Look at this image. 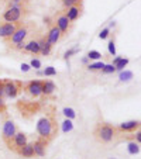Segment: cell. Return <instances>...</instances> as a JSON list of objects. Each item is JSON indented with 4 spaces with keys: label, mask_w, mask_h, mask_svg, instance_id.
Wrapping results in <instances>:
<instances>
[{
    "label": "cell",
    "mask_w": 141,
    "mask_h": 159,
    "mask_svg": "<svg viewBox=\"0 0 141 159\" xmlns=\"http://www.w3.org/2000/svg\"><path fill=\"white\" fill-rule=\"evenodd\" d=\"M93 135H95V138L99 142H102V144H110L111 141H114V139L120 135V132H119L117 127L111 125V124L99 123L95 127V129H93Z\"/></svg>",
    "instance_id": "obj_4"
},
{
    "label": "cell",
    "mask_w": 141,
    "mask_h": 159,
    "mask_svg": "<svg viewBox=\"0 0 141 159\" xmlns=\"http://www.w3.org/2000/svg\"><path fill=\"white\" fill-rule=\"evenodd\" d=\"M119 132H135L140 129V121L138 120H133V121H126V123H121L120 125L117 127Z\"/></svg>",
    "instance_id": "obj_15"
},
{
    "label": "cell",
    "mask_w": 141,
    "mask_h": 159,
    "mask_svg": "<svg viewBox=\"0 0 141 159\" xmlns=\"http://www.w3.org/2000/svg\"><path fill=\"white\" fill-rule=\"evenodd\" d=\"M116 72V66L111 63H105V66L102 68V73L103 75H110V73Z\"/></svg>",
    "instance_id": "obj_21"
},
{
    "label": "cell",
    "mask_w": 141,
    "mask_h": 159,
    "mask_svg": "<svg viewBox=\"0 0 141 159\" xmlns=\"http://www.w3.org/2000/svg\"><path fill=\"white\" fill-rule=\"evenodd\" d=\"M58 131H59V124H58V118L52 110L45 113L44 117H41L37 121V134L48 142L57 137Z\"/></svg>",
    "instance_id": "obj_1"
},
{
    "label": "cell",
    "mask_w": 141,
    "mask_h": 159,
    "mask_svg": "<svg viewBox=\"0 0 141 159\" xmlns=\"http://www.w3.org/2000/svg\"><path fill=\"white\" fill-rule=\"evenodd\" d=\"M47 147H48V141L40 137L35 142H33V148H34V155L42 158L47 153Z\"/></svg>",
    "instance_id": "obj_14"
},
{
    "label": "cell",
    "mask_w": 141,
    "mask_h": 159,
    "mask_svg": "<svg viewBox=\"0 0 141 159\" xmlns=\"http://www.w3.org/2000/svg\"><path fill=\"white\" fill-rule=\"evenodd\" d=\"M27 144V135L24 134V132L21 131H17L14 134V138H13L12 141V148H10V151H13V152H17L20 148H23L24 145Z\"/></svg>",
    "instance_id": "obj_11"
},
{
    "label": "cell",
    "mask_w": 141,
    "mask_h": 159,
    "mask_svg": "<svg viewBox=\"0 0 141 159\" xmlns=\"http://www.w3.org/2000/svg\"><path fill=\"white\" fill-rule=\"evenodd\" d=\"M0 96L4 97V79H0Z\"/></svg>",
    "instance_id": "obj_34"
},
{
    "label": "cell",
    "mask_w": 141,
    "mask_h": 159,
    "mask_svg": "<svg viewBox=\"0 0 141 159\" xmlns=\"http://www.w3.org/2000/svg\"><path fill=\"white\" fill-rule=\"evenodd\" d=\"M55 83L52 80H42V89H41V93L44 94V96H51L52 93L55 92Z\"/></svg>",
    "instance_id": "obj_17"
},
{
    "label": "cell",
    "mask_w": 141,
    "mask_h": 159,
    "mask_svg": "<svg viewBox=\"0 0 141 159\" xmlns=\"http://www.w3.org/2000/svg\"><path fill=\"white\" fill-rule=\"evenodd\" d=\"M18 107L21 108V113H23V114H26V113L35 114V111L38 110V106H34V103H30V102H23L21 104H18Z\"/></svg>",
    "instance_id": "obj_19"
},
{
    "label": "cell",
    "mask_w": 141,
    "mask_h": 159,
    "mask_svg": "<svg viewBox=\"0 0 141 159\" xmlns=\"http://www.w3.org/2000/svg\"><path fill=\"white\" fill-rule=\"evenodd\" d=\"M30 66L34 68V69H40V68H41V61L40 59H31Z\"/></svg>",
    "instance_id": "obj_31"
},
{
    "label": "cell",
    "mask_w": 141,
    "mask_h": 159,
    "mask_svg": "<svg viewBox=\"0 0 141 159\" xmlns=\"http://www.w3.org/2000/svg\"><path fill=\"white\" fill-rule=\"evenodd\" d=\"M109 52H110L111 55L116 54V47H114V39H110V42H109Z\"/></svg>",
    "instance_id": "obj_33"
},
{
    "label": "cell",
    "mask_w": 141,
    "mask_h": 159,
    "mask_svg": "<svg viewBox=\"0 0 141 159\" xmlns=\"http://www.w3.org/2000/svg\"><path fill=\"white\" fill-rule=\"evenodd\" d=\"M6 2H12V3H24V4H30L31 0H6Z\"/></svg>",
    "instance_id": "obj_36"
},
{
    "label": "cell",
    "mask_w": 141,
    "mask_h": 159,
    "mask_svg": "<svg viewBox=\"0 0 141 159\" xmlns=\"http://www.w3.org/2000/svg\"><path fill=\"white\" fill-rule=\"evenodd\" d=\"M87 59H100L102 58V54L99 51H89L87 52Z\"/></svg>",
    "instance_id": "obj_28"
},
{
    "label": "cell",
    "mask_w": 141,
    "mask_h": 159,
    "mask_svg": "<svg viewBox=\"0 0 141 159\" xmlns=\"http://www.w3.org/2000/svg\"><path fill=\"white\" fill-rule=\"evenodd\" d=\"M72 128H73L72 121L69 120V118H66V120L62 123V131H63V132H68V131H71Z\"/></svg>",
    "instance_id": "obj_24"
},
{
    "label": "cell",
    "mask_w": 141,
    "mask_h": 159,
    "mask_svg": "<svg viewBox=\"0 0 141 159\" xmlns=\"http://www.w3.org/2000/svg\"><path fill=\"white\" fill-rule=\"evenodd\" d=\"M45 37H47V39H48V42L49 44H57V42H59L61 41V38H62V33L59 31V28L57 27V25L52 23L51 25H49V28H48V31H47V34H45Z\"/></svg>",
    "instance_id": "obj_12"
},
{
    "label": "cell",
    "mask_w": 141,
    "mask_h": 159,
    "mask_svg": "<svg viewBox=\"0 0 141 159\" xmlns=\"http://www.w3.org/2000/svg\"><path fill=\"white\" fill-rule=\"evenodd\" d=\"M23 90V83L20 80H13V79H4V96L7 97H17L20 92Z\"/></svg>",
    "instance_id": "obj_7"
},
{
    "label": "cell",
    "mask_w": 141,
    "mask_h": 159,
    "mask_svg": "<svg viewBox=\"0 0 141 159\" xmlns=\"http://www.w3.org/2000/svg\"><path fill=\"white\" fill-rule=\"evenodd\" d=\"M103 66H105V62L99 61V62H96V63H90V65H87V69L95 72V70H102Z\"/></svg>",
    "instance_id": "obj_22"
},
{
    "label": "cell",
    "mask_w": 141,
    "mask_h": 159,
    "mask_svg": "<svg viewBox=\"0 0 141 159\" xmlns=\"http://www.w3.org/2000/svg\"><path fill=\"white\" fill-rule=\"evenodd\" d=\"M63 114H65L66 117L69 118V120H72V118H75V117H76L75 110H72V108H68V107L63 108Z\"/></svg>",
    "instance_id": "obj_27"
},
{
    "label": "cell",
    "mask_w": 141,
    "mask_h": 159,
    "mask_svg": "<svg viewBox=\"0 0 141 159\" xmlns=\"http://www.w3.org/2000/svg\"><path fill=\"white\" fill-rule=\"evenodd\" d=\"M79 51H81V48H79V47H73V48L68 49V51L65 52V58H66V59H68V58H71V57H72V55L78 54Z\"/></svg>",
    "instance_id": "obj_29"
},
{
    "label": "cell",
    "mask_w": 141,
    "mask_h": 159,
    "mask_svg": "<svg viewBox=\"0 0 141 159\" xmlns=\"http://www.w3.org/2000/svg\"><path fill=\"white\" fill-rule=\"evenodd\" d=\"M109 33H110V28H105V30H103V31H100V34H99V38L100 39H106V38H107V37H109Z\"/></svg>",
    "instance_id": "obj_32"
},
{
    "label": "cell",
    "mask_w": 141,
    "mask_h": 159,
    "mask_svg": "<svg viewBox=\"0 0 141 159\" xmlns=\"http://www.w3.org/2000/svg\"><path fill=\"white\" fill-rule=\"evenodd\" d=\"M21 23H7V21H0V38L3 41H7L10 37L14 34V31L18 28Z\"/></svg>",
    "instance_id": "obj_8"
},
{
    "label": "cell",
    "mask_w": 141,
    "mask_h": 159,
    "mask_svg": "<svg viewBox=\"0 0 141 159\" xmlns=\"http://www.w3.org/2000/svg\"><path fill=\"white\" fill-rule=\"evenodd\" d=\"M73 2V4H81L82 3V0H72Z\"/></svg>",
    "instance_id": "obj_38"
},
{
    "label": "cell",
    "mask_w": 141,
    "mask_h": 159,
    "mask_svg": "<svg viewBox=\"0 0 141 159\" xmlns=\"http://www.w3.org/2000/svg\"><path fill=\"white\" fill-rule=\"evenodd\" d=\"M17 153L20 156H23V158H34V148H33V144H26L23 148H20V149L17 151Z\"/></svg>",
    "instance_id": "obj_18"
},
{
    "label": "cell",
    "mask_w": 141,
    "mask_h": 159,
    "mask_svg": "<svg viewBox=\"0 0 141 159\" xmlns=\"http://www.w3.org/2000/svg\"><path fill=\"white\" fill-rule=\"evenodd\" d=\"M52 23H54V24L59 28V31L62 33L63 37L68 35V34L71 33V30H72V27H73V23H72V21H69V18L66 17L65 11H58L57 14L54 16Z\"/></svg>",
    "instance_id": "obj_5"
},
{
    "label": "cell",
    "mask_w": 141,
    "mask_h": 159,
    "mask_svg": "<svg viewBox=\"0 0 141 159\" xmlns=\"http://www.w3.org/2000/svg\"><path fill=\"white\" fill-rule=\"evenodd\" d=\"M28 14H30V4L7 2V6L4 9L3 14H2V21H7V23H23Z\"/></svg>",
    "instance_id": "obj_2"
},
{
    "label": "cell",
    "mask_w": 141,
    "mask_h": 159,
    "mask_svg": "<svg viewBox=\"0 0 141 159\" xmlns=\"http://www.w3.org/2000/svg\"><path fill=\"white\" fill-rule=\"evenodd\" d=\"M42 75H44V76H55V75H57V70H55L52 66H48V68H45V69H44Z\"/></svg>",
    "instance_id": "obj_30"
},
{
    "label": "cell",
    "mask_w": 141,
    "mask_h": 159,
    "mask_svg": "<svg viewBox=\"0 0 141 159\" xmlns=\"http://www.w3.org/2000/svg\"><path fill=\"white\" fill-rule=\"evenodd\" d=\"M82 10L83 9H82V3H81V4H72L71 7H68V9L63 10V11H65L66 17L69 18V21L75 23V21L82 16Z\"/></svg>",
    "instance_id": "obj_13"
},
{
    "label": "cell",
    "mask_w": 141,
    "mask_h": 159,
    "mask_svg": "<svg viewBox=\"0 0 141 159\" xmlns=\"http://www.w3.org/2000/svg\"><path fill=\"white\" fill-rule=\"evenodd\" d=\"M35 30H37V25H35V23H33V21L21 23V24L18 25L17 30L14 31V34H13V35L10 37L7 41H4V44H6L9 48L14 49L16 45L27 41V39L34 34V31H35Z\"/></svg>",
    "instance_id": "obj_3"
},
{
    "label": "cell",
    "mask_w": 141,
    "mask_h": 159,
    "mask_svg": "<svg viewBox=\"0 0 141 159\" xmlns=\"http://www.w3.org/2000/svg\"><path fill=\"white\" fill-rule=\"evenodd\" d=\"M38 44H40V54H41V55L47 57V55L51 54L52 44H49L45 35H40L38 37Z\"/></svg>",
    "instance_id": "obj_16"
},
{
    "label": "cell",
    "mask_w": 141,
    "mask_h": 159,
    "mask_svg": "<svg viewBox=\"0 0 141 159\" xmlns=\"http://www.w3.org/2000/svg\"><path fill=\"white\" fill-rule=\"evenodd\" d=\"M23 51L27 52V54L31 55H40V44H38V37H33L31 35L30 38L26 41L24 48Z\"/></svg>",
    "instance_id": "obj_10"
},
{
    "label": "cell",
    "mask_w": 141,
    "mask_h": 159,
    "mask_svg": "<svg viewBox=\"0 0 141 159\" xmlns=\"http://www.w3.org/2000/svg\"><path fill=\"white\" fill-rule=\"evenodd\" d=\"M127 151H129L130 155H137V153L140 152V144L135 142V141L129 142V145H127Z\"/></svg>",
    "instance_id": "obj_20"
},
{
    "label": "cell",
    "mask_w": 141,
    "mask_h": 159,
    "mask_svg": "<svg viewBox=\"0 0 141 159\" xmlns=\"http://www.w3.org/2000/svg\"><path fill=\"white\" fill-rule=\"evenodd\" d=\"M133 72H129V70H124V72H121L120 73V76H119V78H120V80L121 82H127V80H130V79H133Z\"/></svg>",
    "instance_id": "obj_25"
},
{
    "label": "cell",
    "mask_w": 141,
    "mask_h": 159,
    "mask_svg": "<svg viewBox=\"0 0 141 159\" xmlns=\"http://www.w3.org/2000/svg\"><path fill=\"white\" fill-rule=\"evenodd\" d=\"M73 4L72 0H62V6L65 7V9H68V7H71Z\"/></svg>",
    "instance_id": "obj_35"
},
{
    "label": "cell",
    "mask_w": 141,
    "mask_h": 159,
    "mask_svg": "<svg viewBox=\"0 0 141 159\" xmlns=\"http://www.w3.org/2000/svg\"><path fill=\"white\" fill-rule=\"evenodd\" d=\"M127 63H129V59H126V58H120V59H119V62L116 63V70H123L124 68H126L127 66Z\"/></svg>",
    "instance_id": "obj_23"
},
{
    "label": "cell",
    "mask_w": 141,
    "mask_h": 159,
    "mask_svg": "<svg viewBox=\"0 0 141 159\" xmlns=\"http://www.w3.org/2000/svg\"><path fill=\"white\" fill-rule=\"evenodd\" d=\"M41 89H42V80H38V79L37 80H30L23 84V90L27 92L31 97H35V99L42 94Z\"/></svg>",
    "instance_id": "obj_9"
},
{
    "label": "cell",
    "mask_w": 141,
    "mask_h": 159,
    "mask_svg": "<svg viewBox=\"0 0 141 159\" xmlns=\"http://www.w3.org/2000/svg\"><path fill=\"white\" fill-rule=\"evenodd\" d=\"M17 132V128H16V124L13 123L12 120H6L3 124V129H2V138H3L6 147L12 148V141L14 138V134Z\"/></svg>",
    "instance_id": "obj_6"
},
{
    "label": "cell",
    "mask_w": 141,
    "mask_h": 159,
    "mask_svg": "<svg viewBox=\"0 0 141 159\" xmlns=\"http://www.w3.org/2000/svg\"><path fill=\"white\" fill-rule=\"evenodd\" d=\"M0 114L2 116L7 114V106H6V102H4L3 96H0Z\"/></svg>",
    "instance_id": "obj_26"
},
{
    "label": "cell",
    "mask_w": 141,
    "mask_h": 159,
    "mask_svg": "<svg viewBox=\"0 0 141 159\" xmlns=\"http://www.w3.org/2000/svg\"><path fill=\"white\" fill-rule=\"evenodd\" d=\"M30 68H31V66L27 65V63H23V65H21V70H24V72H28V70H30Z\"/></svg>",
    "instance_id": "obj_37"
}]
</instances>
